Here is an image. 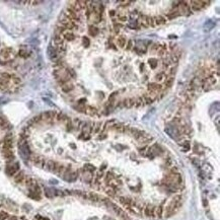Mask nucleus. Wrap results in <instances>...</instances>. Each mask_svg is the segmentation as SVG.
<instances>
[{"mask_svg":"<svg viewBox=\"0 0 220 220\" xmlns=\"http://www.w3.org/2000/svg\"><path fill=\"white\" fill-rule=\"evenodd\" d=\"M181 204H183L181 196V195H176L170 201V203L167 204V206L163 209V216H164L165 218H168V217L173 216V214H176V212L180 210V208L181 207Z\"/></svg>","mask_w":220,"mask_h":220,"instance_id":"1","label":"nucleus"},{"mask_svg":"<svg viewBox=\"0 0 220 220\" xmlns=\"http://www.w3.org/2000/svg\"><path fill=\"white\" fill-rule=\"evenodd\" d=\"M19 154L20 156L24 158V160H27L30 156V146L27 143V140L25 138L21 137L19 142Z\"/></svg>","mask_w":220,"mask_h":220,"instance_id":"2","label":"nucleus"},{"mask_svg":"<svg viewBox=\"0 0 220 220\" xmlns=\"http://www.w3.org/2000/svg\"><path fill=\"white\" fill-rule=\"evenodd\" d=\"M165 133H167V134L170 135L171 138H173V139H176L178 137L181 136L180 130H179L176 126H171V125L165 128Z\"/></svg>","mask_w":220,"mask_h":220,"instance_id":"3","label":"nucleus"},{"mask_svg":"<svg viewBox=\"0 0 220 220\" xmlns=\"http://www.w3.org/2000/svg\"><path fill=\"white\" fill-rule=\"evenodd\" d=\"M77 176H78L77 173L72 171L71 170H65L63 173V179L67 181H74L77 179Z\"/></svg>","mask_w":220,"mask_h":220,"instance_id":"4","label":"nucleus"},{"mask_svg":"<svg viewBox=\"0 0 220 220\" xmlns=\"http://www.w3.org/2000/svg\"><path fill=\"white\" fill-rule=\"evenodd\" d=\"M19 164L17 162L13 163V164H9L6 167V173L10 176H14L15 173H17V170H19Z\"/></svg>","mask_w":220,"mask_h":220,"instance_id":"5","label":"nucleus"},{"mask_svg":"<svg viewBox=\"0 0 220 220\" xmlns=\"http://www.w3.org/2000/svg\"><path fill=\"white\" fill-rule=\"evenodd\" d=\"M148 90H150V93H157L158 91L162 90V86L156 82H151L148 84Z\"/></svg>","mask_w":220,"mask_h":220,"instance_id":"6","label":"nucleus"},{"mask_svg":"<svg viewBox=\"0 0 220 220\" xmlns=\"http://www.w3.org/2000/svg\"><path fill=\"white\" fill-rule=\"evenodd\" d=\"M144 214L147 217H150V218H153L155 216V207L153 205H147L144 208Z\"/></svg>","mask_w":220,"mask_h":220,"instance_id":"7","label":"nucleus"},{"mask_svg":"<svg viewBox=\"0 0 220 220\" xmlns=\"http://www.w3.org/2000/svg\"><path fill=\"white\" fill-rule=\"evenodd\" d=\"M57 164H58V163H57V162H55V161H53V160H48V161H46V162H45L44 167H45L47 170H49V171H55L56 166H57Z\"/></svg>","mask_w":220,"mask_h":220,"instance_id":"8","label":"nucleus"},{"mask_svg":"<svg viewBox=\"0 0 220 220\" xmlns=\"http://www.w3.org/2000/svg\"><path fill=\"white\" fill-rule=\"evenodd\" d=\"M61 36H62L63 40L69 41V42H71V41H73L74 39H75V36H74L73 33L70 32V30H65V32H64Z\"/></svg>","mask_w":220,"mask_h":220,"instance_id":"9","label":"nucleus"},{"mask_svg":"<svg viewBox=\"0 0 220 220\" xmlns=\"http://www.w3.org/2000/svg\"><path fill=\"white\" fill-rule=\"evenodd\" d=\"M153 20H154L155 25H162L166 22V19L163 15H156L153 17Z\"/></svg>","mask_w":220,"mask_h":220,"instance_id":"10","label":"nucleus"},{"mask_svg":"<svg viewBox=\"0 0 220 220\" xmlns=\"http://www.w3.org/2000/svg\"><path fill=\"white\" fill-rule=\"evenodd\" d=\"M45 162H46V160L42 156H36L34 158V163L37 166H39V167H44Z\"/></svg>","mask_w":220,"mask_h":220,"instance_id":"11","label":"nucleus"},{"mask_svg":"<svg viewBox=\"0 0 220 220\" xmlns=\"http://www.w3.org/2000/svg\"><path fill=\"white\" fill-rule=\"evenodd\" d=\"M61 88H62V90L64 91V93H68L69 91H71L74 89V85L70 82V81H69V82H66L65 84H63V85L61 86Z\"/></svg>","mask_w":220,"mask_h":220,"instance_id":"12","label":"nucleus"},{"mask_svg":"<svg viewBox=\"0 0 220 220\" xmlns=\"http://www.w3.org/2000/svg\"><path fill=\"white\" fill-rule=\"evenodd\" d=\"M86 199H89V200L93 201V202L101 201V197H99V195H96V194H94V193H87L86 194Z\"/></svg>","mask_w":220,"mask_h":220,"instance_id":"13","label":"nucleus"},{"mask_svg":"<svg viewBox=\"0 0 220 220\" xmlns=\"http://www.w3.org/2000/svg\"><path fill=\"white\" fill-rule=\"evenodd\" d=\"M123 104H124V107L130 109V108H132V107L135 106V99H132V98L126 99H124V101H123Z\"/></svg>","mask_w":220,"mask_h":220,"instance_id":"14","label":"nucleus"},{"mask_svg":"<svg viewBox=\"0 0 220 220\" xmlns=\"http://www.w3.org/2000/svg\"><path fill=\"white\" fill-rule=\"evenodd\" d=\"M166 50H167V46H166L165 44H162L161 46H159V48H158L156 53L159 56H164L166 54Z\"/></svg>","mask_w":220,"mask_h":220,"instance_id":"15","label":"nucleus"},{"mask_svg":"<svg viewBox=\"0 0 220 220\" xmlns=\"http://www.w3.org/2000/svg\"><path fill=\"white\" fill-rule=\"evenodd\" d=\"M173 82H175V77H173V76H170V77H167L164 80V86H166L167 88H170L173 86Z\"/></svg>","mask_w":220,"mask_h":220,"instance_id":"16","label":"nucleus"},{"mask_svg":"<svg viewBox=\"0 0 220 220\" xmlns=\"http://www.w3.org/2000/svg\"><path fill=\"white\" fill-rule=\"evenodd\" d=\"M24 179H25V176L24 175V173H21V171L17 173L14 176V181H16V183H21V181H24Z\"/></svg>","mask_w":220,"mask_h":220,"instance_id":"17","label":"nucleus"},{"mask_svg":"<svg viewBox=\"0 0 220 220\" xmlns=\"http://www.w3.org/2000/svg\"><path fill=\"white\" fill-rule=\"evenodd\" d=\"M155 216H156L157 218H161V217L163 216V208H162V206L155 207Z\"/></svg>","mask_w":220,"mask_h":220,"instance_id":"18","label":"nucleus"},{"mask_svg":"<svg viewBox=\"0 0 220 220\" xmlns=\"http://www.w3.org/2000/svg\"><path fill=\"white\" fill-rule=\"evenodd\" d=\"M148 140H151V136H150L149 134H146V133H144V134H143L142 136L140 137L139 139H138V141L141 142V143H145V142H147Z\"/></svg>","mask_w":220,"mask_h":220,"instance_id":"19","label":"nucleus"},{"mask_svg":"<svg viewBox=\"0 0 220 220\" xmlns=\"http://www.w3.org/2000/svg\"><path fill=\"white\" fill-rule=\"evenodd\" d=\"M117 43L120 48H124L126 46V39L124 37H119L117 39Z\"/></svg>","mask_w":220,"mask_h":220,"instance_id":"20","label":"nucleus"},{"mask_svg":"<svg viewBox=\"0 0 220 220\" xmlns=\"http://www.w3.org/2000/svg\"><path fill=\"white\" fill-rule=\"evenodd\" d=\"M142 99H143V101L146 104H151L153 103V101H154V99H153L150 96H148V94H144Z\"/></svg>","mask_w":220,"mask_h":220,"instance_id":"21","label":"nucleus"},{"mask_svg":"<svg viewBox=\"0 0 220 220\" xmlns=\"http://www.w3.org/2000/svg\"><path fill=\"white\" fill-rule=\"evenodd\" d=\"M85 113L88 115H90V116H93L94 114H96V109L93 108V107H91V106H88L87 108L85 109Z\"/></svg>","mask_w":220,"mask_h":220,"instance_id":"22","label":"nucleus"},{"mask_svg":"<svg viewBox=\"0 0 220 220\" xmlns=\"http://www.w3.org/2000/svg\"><path fill=\"white\" fill-rule=\"evenodd\" d=\"M106 193L108 194L109 196L114 197V196H115V194H116V190H115V189L113 188V187L109 186V187H107V188H106Z\"/></svg>","mask_w":220,"mask_h":220,"instance_id":"23","label":"nucleus"},{"mask_svg":"<svg viewBox=\"0 0 220 220\" xmlns=\"http://www.w3.org/2000/svg\"><path fill=\"white\" fill-rule=\"evenodd\" d=\"M89 35L90 36H93V37H96V35L99 34V30L96 29V27H93V25H91V27H89Z\"/></svg>","mask_w":220,"mask_h":220,"instance_id":"24","label":"nucleus"},{"mask_svg":"<svg viewBox=\"0 0 220 220\" xmlns=\"http://www.w3.org/2000/svg\"><path fill=\"white\" fill-rule=\"evenodd\" d=\"M146 24H147V27H154V20H153V17L152 16H148L146 15Z\"/></svg>","mask_w":220,"mask_h":220,"instance_id":"25","label":"nucleus"},{"mask_svg":"<svg viewBox=\"0 0 220 220\" xmlns=\"http://www.w3.org/2000/svg\"><path fill=\"white\" fill-rule=\"evenodd\" d=\"M180 13H179L178 10H176V11H171L170 13H167V17L170 19H176V17H178Z\"/></svg>","mask_w":220,"mask_h":220,"instance_id":"26","label":"nucleus"},{"mask_svg":"<svg viewBox=\"0 0 220 220\" xmlns=\"http://www.w3.org/2000/svg\"><path fill=\"white\" fill-rule=\"evenodd\" d=\"M165 78H166L165 73H163V72L158 73L157 75L155 76V79H156V81H163V80H165Z\"/></svg>","mask_w":220,"mask_h":220,"instance_id":"27","label":"nucleus"},{"mask_svg":"<svg viewBox=\"0 0 220 220\" xmlns=\"http://www.w3.org/2000/svg\"><path fill=\"white\" fill-rule=\"evenodd\" d=\"M157 64H158V62H157V60H156V59H154V58L149 59V65H150V67H151L152 69L156 68Z\"/></svg>","mask_w":220,"mask_h":220,"instance_id":"28","label":"nucleus"},{"mask_svg":"<svg viewBox=\"0 0 220 220\" xmlns=\"http://www.w3.org/2000/svg\"><path fill=\"white\" fill-rule=\"evenodd\" d=\"M114 180V175H113L112 173H108L106 175V179H104V181H106V183L107 184H109V183H111V181Z\"/></svg>","mask_w":220,"mask_h":220,"instance_id":"29","label":"nucleus"},{"mask_svg":"<svg viewBox=\"0 0 220 220\" xmlns=\"http://www.w3.org/2000/svg\"><path fill=\"white\" fill-rule=\"evenodd\" d=\"M84 168H85V170L88 171V173H93V171L96 170V167H94L93 165H90V164L84 165Z\"/></svg>","mask_w":220,"mask_h":220,"instance_id":"30","label":"nucleus"},{"mask_svg":"<svg viewBox=\"0 0 220 220\" xmlns=\"http://www.w3.org/2000/svg\"><path fill=\"white\" fill-rule=\"evenodd\" d=\"M143 103H144V101H143V99L142 98H138L137 101L135 99V106H136L137 108H138V107H141L142 104H143Z\"/></svg>","mask_w":220,"mask_h":220,"instance_id":"31","label":"nucleus"},{"mask_svg":"<svg viewBox=\"0 0 220 220\" xmlns=\"http://www.w3.org/2000/svg\"><path fill=\"white\" fill-rule=\"evenodd\" d=\"M82 43H83L84 47H88L89 44H90V43H89V40L86 37H83L82 38Z\"/></svg>","mask_w":220,"mask_h":220,"instance_id":"32","label":"nucleus"},{"mask_svg":"<svg viewBox=\"0 0 220 220\" xmlns=\"http://www.w3.org/2000/svg\"><path fill=\"white\" fill-rule=\"evenodd\" d=\"M183 146H184V148H183L184 151H185V152H186V151H188V150L190 149V143H189L188 141H186V142L183 144Z\"/></svg>","mask_w":220,"mask_h":220,"instance_id":"33","label":"nucleus"},{"mask_svg":"<svg viewBox=\"0 0 220 220\" xmlns=\"http://www.w3.org/2000/svg\"><path fill=\"white\" fill-rule=\"evenodd\" d=\"M46 195H47L48 197H52L53 195H54V194H53V193H54V192L55 191H53V190H51V189H46Z\"/></svg>","mask_w":220,"mask_h":220,"instance_id":"34","label":"nucleus"},{"mask_svg":"<svg viewBox=\"0 0 220 220\" xmlns=\"http://www.w3.org/2000/svg\"><path fill=\"white\" fill-rule=\"evenodd\" d=\"M159 44H153L151 47V52H157L158 48H159Z\"/></svg>","mask_w":220,"mask_h":220,"instance_id":"35","label":"nucleus"},{"mask_svg":"<svg viewBox=\"0 0 220 220\" xmlns=\"http://www.w3.org/2000/svg\"><path fill=\"white\" fill-rule=\"evenodd\" d=\"M101 123H98V124L96 125V128H94V129H93V132H94V133H99V130H101Z\"/></svg>","mask_w":220,"mask_h":220,"instance_id":"36","label":"nucleus"},{"mask_svg":"<svg viewBox=\"0 0 220 220\" xmlns=\"http://www.w3.org/2000/svg\"><path fill=\"white\" fill-rule=\"evenodd\" d=\"M132 47H133V42L131 40L130 41H128V44H127V47H126V50H131L132 49Z\"/></svg>","mask_w":220,"mask_h":220,"instance_id":"37","label":"nucleus"},{"mask_svg":"<svg viewBox=\"0 0 220 220\" xmlns=\"http://www.w3.org/2000/svg\"><path fill=\"white\" fill-rule=\"evenodd\" d=\"M129 27H132V29H136L137 27V21H135V20H133V21H131L129 24Z\"/></svg>","mask_w":220,"mask_h":220,"instance_id":"38","label":"nucleus"},{"mask_svg":"<svg viewBox=\"0 0 220 220\" xmlns=\"http://www.w3.org/2000/svg\"><path fill=\"white\" fill-rule=\"evenodd\" d=\"M173 73H176V70L173 68H170V71H166V72H165V74H168V75H170V76H173Z\"/></svg>","mask_w":220,"mask_h":220,"instance_id":"39","label":"nucleus"},{"mask_svg":"<svg viewBox=\"0 0 220 220\" xmlns=\"http://www.w3.org/2000/svg\"><path fill=\"white\" fill-rule=\"evenodd\" d=\"M118 19H119L120 21H127V19H128L126 15H125V16H121V15H119V16H118Z\"/></svg>","mask_w":220,"mask_h":220,"instance_id":"40","label":"nucleus"},{"mask_svg":"<svg viewBox=\"0 0 220 220\" xmlns=\"http://www.w3.org/2000/svg\"><path fill=\"white\" fill-rule=\"evenodd\" d=\"M110 15H111V16H114V15H115V11H114V10H112V11L110 12Z\"/></svg>","mask_w":220,"mask_h":220,"instance_id":"41","label":"nucleus"}]
</instances>
